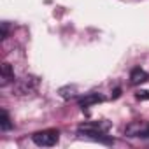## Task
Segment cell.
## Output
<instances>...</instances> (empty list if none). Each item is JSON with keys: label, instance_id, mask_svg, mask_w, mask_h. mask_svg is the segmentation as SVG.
I'll return each instance as SVG.
<instances>
[{"label": "cell", "instance_id": "6da1fadb", "mask_svg": "<svg viewBox=\"0 0 149 149\" xmlns=\"http://www.w3.org/2000/svg\"><path fill=\"white\" fill-rule=\"evenodd\" d=\"M33 142L40 147H51L58 142V130H42L33 135Z\"/></svg>", "mask_w": 149, "mask_h": 149}, {"label": "cell", "instance_id": "7a4b0ae2", "mask_svg": "<svg viewBox=\"0 0 149 149\" xmlns=\"http://www.w3.org/2000/svg\"><path fill=\"white\" fill-rule=\"evenodd\" d=\"M107 128H109L107 123H83V125H79L77 132L90 135V137H102V135H105Z\"/></svg>", "mask_w": 149, "mask_h": 149}, {"label": "cell", "instance_id": "3957f363", "mask_svg": "<svg viewBox=\"0 0 149 149\" xmlns=\"http://www.w3.org/2000/svg\"><path fill=\"white\" fill-rule=\"evenodd\" d=\"M126 133L130 137H149V125L146 123H132L126 126Z\"/></svg>", "mask_w": 149, "mask_h": 149}, {"label": "cell", "instance_id": "277c9868", "mask_svg": "<svg viewBox=\"0 0 149 149\" xmlns=\"http://www.w3.org/2000/svg\"><path fill=\"white\" fill-rule=\"evenodd\" d=\"M0 74H2V76H0V77H2V81H0L2 86H7L11 81H14V72H13L9 63H2V67H0Z\"/></svg>", "mask_w": 149, "mask_h": 149}, {"label": "cell", "instance_id": "5b68a950", "mask_svg": "<svg viewBox=\"0 0 149 149\" xmlns=\"http://www.w3.org/2000/svg\"><path fill=\"white\" fill-rule=\"evenodd\" d=\"M149 79V74L142 68H133L132 74H130V83L132 84H142Z\"/></svg>", "mask_w": 149, "mask_h": 149}, {"label": "cell", "instance_id": "8992f818", "mask_svg": "<svg viewBox=\"0 0 149 149\" xmlns=\"http://www.w3.org/2000/svg\"><path fill=\"white\" fill-rule=\"evenodd\" d=\"M100 102H104V97H102V95H98V93H88L86 97H83V98L79 100V105H81V107H90V105L100 104Z\"/></svg>", "mask_w": 149, "mask_h": 149}, {"label": "cell", "instance_id": "52a82bcc", "mask_svg": "<svg viewBox=\"0 0 149 149\" xmlns=\"http://www.w3.org/2000/svg\"><path fill=\"white\" fill-rule=\"evenodd\" d=\"M0 128H2V130H11V128H13V123H11L9 114H7L6 111L0 112Z\"/></svg>", "mask_w": 149, "mask_h": 149}, {"label": "cell", "instance_id": "ba28073f", "mask_svg": "<svg viewBox=\"0 0 149 149\" xmlns=\"http://www.w3.org/2000/svg\"><path fill=\"white\" fill-rule=\"evenodd\" d=\"M137 98H149V93L147 91H139L137 93Z\"/></svg>", "mask_w": 149, "mask_h": 149}, {"label": "cell", "instance_id": "9c48e42d", "mask_svg": "<svg viewBox=\"0 0 149 149\" xmlns=\"http://www.w3.org/2000/svg\"><path fill=\"white\" fill-rule=\"evenodd\" d=\"M7 35V23H2V39H6Z\"/></svg>", "mask_w": 149, "mask_h": 149}, {"label": "cell", "instance_id": "30bf717a", "mask_svg": "<svg viewBox=\"0 0 149 149\" xmlns=\"http://www.w3.org/2000/svg\"><path fill=\"white\" fill-rule=\"evenodd\" d=\"M119 93H121V90H116V91H114V95H112V97H114V98H118V97H119Z\"/></svg>", "mask_w": 149, "mask_h": 149}]
</instances>
